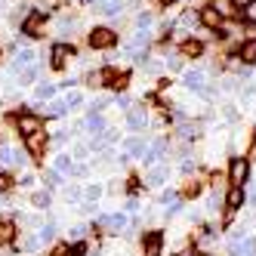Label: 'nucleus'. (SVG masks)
I'll use <instances>...</instances> for the list:
<instances>
[{"label": "nucleus", "mask_w": 256, "mask_h": 256, "mask_svg": "<svg viewBox=\"0 0 256 256\" xmlns=\"http://www.w3.org/2000/svg\"><path fill=\"white\" fill-rule=\"evenodd\" d=\"M219 234H222V232H219V226H213V222H200V226H198V250H204L207 244H213Z\"/></svg>", "instance_id": "nucleus-16"}, {"label": "nucleus", "mask_w": 256, "mask_h": 256, "mask_svg": "<svg viewBox=\"0 0 256 256\" xmlns=\"http://www.w3.org/2000/svg\"><path fill=\"white\" fill-rule=\"evenodd\" d=\"M68 256H90L86 241H71V244H68Z\"/></svg>", "instance_id": "nucleus-40"}, {"label": "nucleus", "mask_w": 256, "mask_h": 256, "mask_svg": "<svg viewBox=\"0 0 256 256\" xmlns=\"http://www.w3.org/2000/svg\"><path fill=\"white\" fill-rule=\"evenodd\" d=\"M50 200H52V192L38 188V192L31 194V207H34V210H46V207H50Z\"/></svg>", "instance_id": "nucleus-30"}, {"label": "nucleus", "mask_w": 256, "mask_h": 256, "mask_svg": "<svg viewBox=\"0 0 256 256\" xmlns=\"http://www.w3.org/2000/svg\"><path fill=\"white\" fill-rule=\"evenodd\" d=\"M176 25H179L182 31H194V28H200V22H198V10H182L179 19H176Z\"/></svg>", "instance_id": "nucleus-25"}, {"label": "nucleus", "mask_w": 256, "mask_h": 256, "mask_svg": "<svg viewBox=\"0 0 256 256\" xmlns=\"http://www.w3.org/2000/svg\"><path fill=\"white\" fill-rule=\"evenodd\" d=\"M0 164H4V167H10V170L25 167V164H28V152H25V148H19V145L4 142V145H0Z\"/></svg>", "instance_id": "nucleus-2"}, {"label": "nucleus", "mask_w": 256, "mask_h": 256, "mask_svg": "<svg viewBox=\"0 0 256 256\" xmlns=\"http://www.w3.org/2000/svg\"><path fill=\"white\" fill-rule=\"evenodd\" d=\"M130 80H133V71H118L114 80L108 84V86H112V90H126V86H130Z\"/></svg>", "instance_id": "nucleus-34"}, {"label": "nucleus", "mask_w": 256, "mask_h": 256, "mask_svg": "<svg viewBox=\"0 0 256 256\" xmlns=\"http://www.w3.org/2000/svg\"><path fill=\"white\" fill-rule=\"evenodd\" d=\"M179 213H182V198H179V200H173V204L167 207V216H170V219H173V216H179Z\"/></svg>", "instance_id": "nucleus-55"}, {"label": "nucleus", "mask_w": 256, "mask_h": 256, "mask_svg": "<svg viewBox=\"0 0 256 256\" xmlns=\"http://www.w3.org/2000/svg\"><path fill=\"white\" fill-rule=\"evenodd\" d=\"M222 118H226V124H238V120H241L238 105H222Z\"/></svg>", "instance_id": "nucleus-41"}, {"label": "nucleus", "mask_w": 256, "mask_h": 256, "mask_svg": "<svg viewBox=\"0 0 256 256\" xmlns=\"http://www.w3.org/2000/svg\"><path fill=\"white\" fill-rule=\"evenodd\" d=\"M139 188H142V179H139L136 173H130V176H126V192L136 198V192H139Z\"/></svg>", "instance_id": "nucleus-47"}, {"label": "nucleus", "mask_w": 256, "mask_h": 256, "mask_svg": "<svg viewBox=\"0 0 256 256\" xmlns=\"http://www.w3.org/2000/svg\"><path fill=\"white\" fill-rule=\"evenodd\" d=\"M71 238H74V241H86V226H74L71 228Z\"/></svg>", "instance_id": "nucleus-54"}, {"label": "nucleus", "mask_w": 256, "mask_h": 256, "mask_svg": "<svg viewBox=\"0 0 256 256\" xmlns=\"http://www.w3.org/2000/svg\"><path fill=\"white\" fill-rule=\"evenodd\" d=\"M80 4H93V0H80Z\"/></svg>", "instance_id": "nucleus-63"}, {"label": "nucleus", "mask_w": 256, "mask_h": 256, "mask_svg": "<svg viewBox=\"0 0 256 256\" xmlns=\"http://www.w3.org/2000/svg\"><path fill=\"white\" fill-rule=\"evenodd\" d=\"M238 62L247 65V68H256V38H244V40H241V52H238Z\"/></svg>", "instance_id": "nucleus-18"}, {"label": "nucleus", "mask_w": 256, "mask_h": 256, "mask_svg": "<svg viewBox=\"0 0 256 256\" xmlns=\"http://www.w3.org/2000/svg\"><path fill=\"white\" fill-rule=\"evenodd\" d=\"M16 130H19L22 136H31V133H38V130H44V120L34 114V112H19V118H16Z\"/></svg>", "instance_id": "nucleus-9"}, {"label": "nucleus", "mask_w": 256, "mask_h": 256, "mask_svg": "<svg viewBox=\"0 0 256 256\" xmlns=\"http://www.w3.org/2000/svg\"><path fill=\"white\" fill-rule=\"evenodd\" d=\"M244 28H256V4L244 10Z\"/></svg>", "instance_id": "nucleus-48"}, {"label": "nucleus", "mask_w": 256, "mask_h": 256, "mask_svg": "<svg viewBox=\"0 0 256 256\" xmlns=\"http://www.w3.org/2000/svg\"><path fill=\"white\" fill-rule=\"evenodd\" d=\"M234 228V213H228V210H222V219H219V232H232Z\"/></svg>", "instance_id": "nucleus-43"}, {"label": "nucleus", "mask_w": 256, "mask_h": 256, "mask_svg": "<svg viewBox=\"0 0 256 256\" xmlns=\"http://www.w3.org/2000/svg\"><path fill=\"white\" fill-rule=\"evenodd\" d=\"M16 234H19L16 222H12V219H4V222H0V244H12Z\"/></svg>", "instance_id": "nucleus-28"}, {"label": "nucleus", "mask_w": 256, "mask_h": 256, "mask_svg": "<svg viewBox=\"0 0 256 256\" xmlns=\"http://www.w3.org/2000/svg\"><path fill=\"white\" fill-rule=\"evenodd\" d=\"M152 22H154V16H152L148 10H142V12L136 16V31H152Z\"/></svg>", "instance_id": "nucleus-37"}, {"label": "nucleus", "mask_w": 256, "mask_h": 256, "mask_svg": "<svg viewBox=\"0 0 256 256\" xmlns=\"http://www.w3.org/2000/svg\"><path fill=\"white\" fill-rule=\"evenodd\" d=\"M126 126H130L133 133H139V130H145L148 126V114H145V108H126Z\"/></svg>", "instance_id": "nucleus-17"}, {"label": "nucleus", "mask_w": 256, "mask_h": 256, "mask_svg": "<svg viewBox=\"0 0 256 256\" xmlns=\"http://www.w3.org/2000/svg\"><path fill=\"white\" fill-rule=\"evenodd\" d=\"M253 4H256V0H232L234 10H247V6H253Z\"/></svg>", "instance_id": "nucleus-57"}, {"label": "nucleus", "mask_w": 256, "mask_h": 256, "mask_svg": "<svg viewBox=\"0 0 256 256\" xmlns=\"http://www.w3.org/2000/svg\"><path fill=\"white\" fill-rule=\"evenodd\" d=\"M167 179H170V167H167V164H158V167L148 170V179H145V186L164 188V186H167Z\"/></svg>", "instance_id": "nucleus-19"}, {"label": "nucleus", "mask_w": 256, "mask_h": 256, "mask_svg": "<svg viewBox=\"0 0 256 256\" xmlns=\"http://www.w3.org/2000/svg\"><path fill=\"white\" fill-rule=\"evenodd\" d=\"M179 56H182V59H204V56H207V44L192 34L188 40L179 44Z\"/></svg>", "instance_id": "nucleus-10"}, {"label": "nucleus", "mask_w": 256, "mask_h": 256, "mask_svg": "<svg viewBox=\"0 0 256 256\" xmlns=\"http://www.w3.org/2000/svg\"><path fill=\"white\" fill-rule=\"evenodd\" d=\"M99 12H105V16H112V19H114V16H120V12H124V4H120V0H105Z\"/></svg>", "instance_id": "nucleus-38"}, {"label": "nucleus", "mask_w": 256, "mask_h": 256, "mask_svg": "<svg viewBox=\"0 0 256 256\" xmlns=\"http://www.w3.org/2000/svg\"><path fill=\"white\" fill-rule=\"evenodd\" d=\"M34 62H38L34 50H19V52H16V59H12V65H10V71H12V74H19L22 68H28V65H34Z\"/></svg>", "instance_id": "nucleus-23"}, {"label": "nucleus", "mask_w": 256, "mask_h": 256, "mask_svg": "<svg viewBox=\"0 0 256 256\" xmlns=\"http://www.w3.org/2000/svg\"><path fill=\"white\" fill-rule=\"evenodd\" d=\"M80 130H86V133H102L105 130V120H102V114H93V112H90L84 120H80Z\"/></svg>", "instance_id": "nucleus-26"}, {"label": "nucleus", "mask_w": 256, "mask_h": 256, "mask_svg": "<svg viewBox=\"0 0 256 256\" xmlns=\"http://www.w3.org/2000/svg\"><path fill=\"white\" fill-rule=\"evenodd\" d=\"M164 241H167V232L164 228H148L142 234V256H160Z\"/></svg>", "instance_id": "nucleus-4"}, {"label": "nucleus", "mask_w": 256, "mask_h": 256, "mask_svg": "<svg viewBox=\"0 0 256 256\" xmlns=\"http://www.w3.org/2000/svg\"><path fill=\"white\" fill-rule=\"evenodd\" d=\"M68 112H71V108H68L65 99H52V102L46 105V118H65Z\"/></svg>", "instance_id": "nucleus-32"}, {"label": "nucleus", "mask_w": 256, "mask_h": 256, "mask_svg": "<svg viewBox=\"0 0 256 256\" xmlns=\"http://www.w3.org/2000/svg\"><path fill=\"white\" fill-rule=\"evenodd\" d=\"M154 200H158V204H160V207H170V204H173V200H179V192H176V188H160Z\"/></svg>", "instance_id": "nucleus-35"}, {"label": "nucleus", "mask_w": 256, "mask_h": 256, "mask_svg": "<svg viewBox=\"0 0 256 256\" xmlns=\"http://www.w3.org/2000/svg\"><path fill=\"white\" fill-rule=\"evenodd\" d=\"M247 207V188L244 186H228L226 188V210L228 213H238Z\"/></svg>", "instance_id": "nucleus-11"}, {"label": "nucleus", "mask_w": 256, "mask_h": 256, "mask_svg": "<svg viewBox=\"0 0 256 256\" xmlns=\"http://www.w3.org/2000/svg\"><path fill=\"white\" fill-rule=\"evenodd\" d=\"M52 170H59L62 176H74V170H78V160L71 158L68 152H59V154H56V160H52Z\"/></svg>", "instance_id": "nucleus-20"}, {"label": "nucleus", "mask_w": 256, "mask_h": 256, "mask_svg": "<svg viewBox=\"0 0 256 256\" xmlns=\"http://www.w3.org/2000/svg\"><path fill=\"white\" fill-rule=\"evenodd\" d=\"M167 68H170V71H179V74H182V56H179V52L167 59Z\"/></svg>", "instance_id": "nucleus-53"}, {"label": "nucleus", "mask_w": 256, "mask_h": 256, "mask_svg": "<svg viewBox=\"0 0 256 256\" xmlns=\"http://www.w3.org/2000/svg\"><path fill=\"white\" fill-rule=\"evenodd\" d=\"M247 204H250V207H253V213H256V188L247 194Z\"/></svg>", "instance_id": "nucleus-61"}, {"label": "nucleus", "mask_w": 256, "mask_h": 256, "mask_svg": "<svg viewBox=\"0 0 256 256\" xmlns=\"http://www.w3.org/2000/svg\"><path fill=\"white\" fill-rule=\"evenodd\" d=\"M65 200H68V204L84 200V186H65Z\"/></svg>", "instance_id": "nucleus-39"}, {"label": "nucleus", "mask_w": 256, "mask_h": 256, "mask_svg": "<svg viewBox=\"0 0 256 256\" xmlns=\"http://www.w3.org/2000/svg\"><path fill=\"white\" fill-rule=\"evenodd\" d=\"M86 44L93 46V50H108V46H114V44H118V31H114V28H108V25H96L93 31H90Z\"/></svg>", "instance_id": "nucleus-3"}, {"label": "nucleus", "mask_w": 256, "mask_h": 256, "mask_svg": "<svg viewBox=\"0 0 256 256\" xmlns=\"http://www.w3.org/2000/svg\"><path fill=\"white\" fill-rule=\"evenodd\" d=\"M173 256H200V250H198V244H186V247H179Z\"/></svg>", "instance_id": "nucleus-51"}, {"label": "nucleus", "mask_w": 256, "mask_h": 256, "mask_svg": "<svg viewBox=\"0 0 256 256\" xmlns=\"http://www.w3.org/2000/svg\"><path fill=\"white\" fill-rule=\"evenodd\" d=\"M56 232H59V226L52 222V219H46V222L38 228V238H40V244H52V241H56Z\"/></svg>", "instance_id": "nucleus-27"}, {"label": "nucleus", "mask_w": 256, "mask_h": 256, "mask_svg": "<svg viewBox=\"0 0 256 256\" xmlns=\"http://www.w3.org/2000/svg\"><path fill=\"white\" fill-rule=\"evenodd\" d=\"M247 158H250V160L256 158V124L250 126V142H247Z\"/></svg>", "instance_id": "nucleus-50"}, {"label": "nucleus", "mask_w": 256, "mask_h": 256, "mask_svg": "<svg viewBox=\"0 0 256 256\" xmlns=\"http://www.w3.org/2000/svg\"><path fill=\"white\" fill-rule=\"evenodd\" d=\"M210 34H213V40H216V44H228V40H232V31H228L226 25H222V28H216V31H210Z\"/></svg>", "instance_id": "nucleus-45"}, {"label": "nucleus", "mask_w": 256, "mask_h": 256, "mask_svg": "<svg viewBox=\"0 0 256 256\" xmlns=\"http://www.w3.org/2000/svg\"><path fill=\"white\" fill-rule=\"evenodd\" d=\"M16 78H19V86H34V84H38V78H40V65L34 62V65H28V68H22Z\"/></svg>", "instance_id": "nucleus-24"}, {"label": "nucleus", "mask_w": 256, "mask_h": 256, "mask_svg": "<svg viewBox=\"0 0 256 256\" xmlns=\"http://www.w3.org/2000/svg\"><path fill=\"white\" fill-rule=\"evenodd\" d=\"M124 213H126V216H136V213H139V200H136V198H130V200L124 204Z\"/></svg>", "instance_id": "nucleus-52"}, {"label": "nucleus", "mask_w": 256, "mask_h": 256, "mask_svg": "<svg viewBox=\"0 0 256 256\" xmlns=\"http://www.w3.org/2000/svg\"><path fill=\"white\" fill-rule=\"evenodd\" d=\"M99 226L112 228V232H124L126 228V213H102L99 216Z\"/></svg>", "instance_id": "nucleus-22"}, {"label": "nucleus", "mask_w": 256, "mask_h": 256, "mask_svg": "<svg viewBox=\"0 0 256 256\" xmlns=\"http://www.w3.org/2000/svg\"><path fill=\"white\" fill-rule=\"evenodd\" d=\"M210 6L219 12V19H222V22H228L232 16H234V6H232V0H210Z\"/></svg>", "instance_id": "nucleus-31"}, {"label": "nucleus", "mask_w": 256, "mask_h": 256, "mask_svg": "<svg viewBox=\"0 0 256 256\" xmlns=\"http://www.w3.org/2000/svg\"><path fill=\"white\" fill-rule=\"evenodd\" d=\"M170 86H173L170 78H160V80H158V93H164V90H170Z\"/></svg>", "instance_id": "nucleus-59"}, {"label": "nucleus", "mask_w": 256, "mask_h": 256, "mask_svg": "<svg viewBox=\"0 0 256 256\" xmlns=\"http://www.w3.org/2000/svg\"><path fill=\"white\" fill-rule=\"evenodd\" d=\"M19 186H22V188H34V176H22Z\"/></svg>", "instance_id": "nucleus-60"}, {"label": "nucleus", "mask_w": 256, "mask_h": 256, "mask_svg": "<svg viewBox=\"0 0 256 256\" xmlns=\"http://www.w3.org/2000/svg\"><path fill=\"white\" fill-rule=\"evenodd\" d=\"M167 152H170V142L167 139H154V142H148V152H145V167H158V164H164V158H167Z\"/></svg>", "instance_id": "nucleus-8"}, {"label": "nucleus", "mask_w": 256, "mask_h": 256, "mask_svg": "<svg viewBox=\"0 0 256 256\" xmlns=\"http://www.w3.org/2000/svg\"><path fill=\"white\" fill-rule=\"evenodd\" d=\"M10 186H16V179H12L6 170H0V194H4V192H10Z\"/></svg>", "instance_id": "nucleus-49"}, {"label": "nucleus", "mask_w": 256, "mask_h": 256, "mask_svg": "<svg viewBox=\"0 0 256 256\" xmlns=\"http://www.w3.org/2000/svg\"><path fill=\"white\" fill-rule=\"evenodd\" d=\"M46 142H50V133L38 130V133L25 136V152H28V154H34V158H40V154H44V148H46Z\"/></svg>", "instance_id": "nucleus-13"}, {"label": "nucleus", "mask_w": 256, "mask_h": 256, "mask_svg": "<svg viewBox=\"0 0 256 256\" xmlns=\"http://www.w3.org/2000/svg\"><path fill=\"white\" fill-rule=\"evenodd\" d=\"M90 152H93V148H90V142H78L74 148H71V158H74V160H84Z\"/></svg>", "instance_id": "nucleus-44"}, {"label": "nucleus", "mask_w": 256, "mask_h": 256, "mask_svg": "<svg viewBox=\"0 0 256 256\" xmlns=\"http://www.w3.org/2000/svg\"><path fill=\"white\" fill-rule=\"evenodd\" d=\"M250 173H253V160L247 154H232L228 164H226V179L228 186H247L250 182Z\"/></svg>", "instance_id": "nucleus-1"}, {"label": "nucleus", "mask_w": 256, "mask_h": 256, "mask_svg": "<svg viewBox=\"0 0 256 256\" xmlns=\"http://www.w3.org/2000/svg\"><path fill=\"white\" fill-rule=\"evenodd\" d=\"M74 56H78V50L71 46V44H59V40H56V44L50 46V68L59 71V68H65L68 59H74Z\"/></svg>", "instance_id": "nucleus-6"}, {"label": "nucleus", "mask_w": 256, "mask_h": 256, "mask_svg": "<svg viewBox=\"0 0 256 256\" xmlns=\"http://www.w3.org/2000/svg\"><path fill=\"white\" fill-rule=\"evenodd\" d=\"M65 186V182H62V173L59 170H46L44 173V188L46 192H56V188H62Z\"/></svg>", "instance_id": "nucleus-33"}, {"label": "nucleus", "mask_w": 256, "mask_h": 256, "mask_svg": "<svg viewBox=\"0 0 256 256\" xmlns=\"http://www.w3.org/2000/svg\"><path fill=\"white\" fill-rule=\"evenodd\" d=\"M198 22H200V28H207V31H216V28H222V25H226L222 19H219V12H216L210 4L198 6Z\"/></svg>", "instance_id": "nucleus-12"}, {"label": "nucleus", "mask_w": 256, "mask_h": 256, "mask_svg": "<svg viewBox=\"0 0 256 256\" xmlns=\"http://www.w3.org/2000/svg\"><path fill=\"white\" fill-rule=\"evenodd\" d=\"M46 19H50V16H46L44 10H31V12H28V19L22 22V38H28V40H38V38H44V34H40V28L46 25Z\"/></svg>", "instance_id": "nucleus-5"}, {"label": "nucleus", "mask_w": 256, "mask_h": 256, "mask_svg": "<svg viewBox=\"0 0 256 256\" xmlns=\"http://www.w3.org/2000/svg\"><path fill=\"white\" fill-rule=\"evenodd\" d=\"M34 99L38 102H52L56 99V84H38L34 86Z\"/></svg>", "instance_id": "nucleus-29"}, {"label": "nucleus", "mask_w": 256, "mask_h": 256, "mask_svg": "<svg viewBox=\"0 0 256 256\" xmlns=\"http://www.w3.org/2000/svg\"><path fill=\"white\" fill-rule=\"evenodd\" d=\"M145 152H148V142L139 139V136H130V139H124V148H120V158L118 160H133V158H145Z\"/></svg>", "instance_id": "nucleus-7"}, {"label": "nucleus", "mask_w": 256, "mask_h": 256, "mask_svg": "<svg viewBox=\"0 0 256 256\" xmlns=\"http://www.w3.org/2000/svg\"><path fill=\"white\" fill-rule=\"evenodd\" d=\"M68 142V130H59V133H52V145H65Z\"/></svg>", "instance_id": "nucleus-56"}, {"label": "nucleus", "mask_w": 256, "mask_h": 256, "mask_svg": "<svg viewBox=\"0 0 256 256\" xmlns=\"http://www.w3.org/2000/svg\"><path fill=\"white\" fill-rule=\"evenodd\" d=\"M99 198H102V186H96V182L84 186V200H86V204H96Z\"/></svg>", "instance_id": "nucleus-36"}, {"label": "nucleus", "mask_w": 256, "mask_h": 256, "mask_svg": "<svg viewBox=\"0 0 256 256\" xmlns=\"http://www.w3.org/2000/svg\"><path fill=\"white\" fill-rule=\"evenodd\" d=\"M40 247H44V244H40V238L34 234V232H31V234L25 238V241H22V250H28V253H34V250H40Z\"/></svg>", "instance_id": "nucleus-42"}, {"label": "nucleus", "mask_w": 256, "mask_h": 256, "mask_svg": "<svg viewBox=\"0 0 256 256\" xmlns=\"http://www.w3.org/2000/svg\"><path fill=\"white\" fill-rule=\"evenodd\" d=\"M226 188H210V194H207V213H222L226 210Z\"/></svg>", "instance_id": "nucleus-21"}, {"label": "nucleus", "mask_w": 256, "mask_h": 256, "mask_svg": "<svg viewBox=\"0 0 256 256\" xmlns=\"http://www.w3.org/2000/svg\"><path fill=\"white\" fill-rule=\"evenodd\" d=\"M65 102H68V108H78V105L84 102V93H80V90H68V96H65Z\"/></svg>", "instance_id": "nucleus-46"}, {"label": "nucleus", "mask_w": 256, "mask_h": 256, "mask_svg": "<svg viewBox=\"0 0 256 256\" xmlns=\"http://www.w3.org/2000/svg\"><path fill=\"white\" fill-rule=\"evenodd\" d=\"M50 256H68V244H56Z\"/></svg>", "instance_id": "nucleus-58"}, {"label": "nucleus", "mask_w": 256, "mask_h": 256, "mask_svg": "<svg viewBox=\"0 0 256 256\" xmlns=\"http://www.w3.org/2000/svg\"><path fill=\"white\" fill-rule=\"evenodd\" d=\"M154 4H158V6H173L176 0H154Z\"/></svg>", "instance_id": "nucleus-62"}, {"label": "nucleus", "mask_w": 256, "mask_h": 256, "mask_svg": "<svg viewBox=\"0 0 256 256\" xmlns=\"http://www.w3.org/2000/svg\"><path fill=\"white\" fill-rule=\"evenodd\" d=\"M182 86L200 96V90L207 86V78H204V71H200V68H192V71H186V74H182Z\"/></svg>", "instance_id": "nucleus-14"}, {"label": "nucleus", "mask_w": 256, "mask_h": 256, "mask_svg": "<svg viewBox=\"0 0 256 256\" xmlns=\"http://www.w3.org/2000/svg\"><path fill=\"white\" fill-rule=\"evenodd\" d=\"M204 188H207V182H200L198 176H192V179H186V186H182L179 198L182 200H198L200 194H204Z\"/></svg>", "instance_id": "nucleus-15"}]
</instances>
